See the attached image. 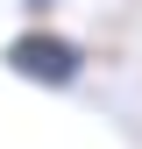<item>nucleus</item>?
<instances>
[{
	"mask_svg": "<svg viewBox=\"0 0 142 149\" xmlns=\"http://www.w3.org/2000/svg\"><path fill=\"white\" fill-rule=\"evenodd\" d=\"M85 64H93L85 43L71 29H57V22H29V29H14L0 43V71L22 78V85H36V92H78Z\"/></svg>",
	"mask_w": 142,
	"mask_h": 149,
	"instance_id": "1",
	"label": "nucleus"
},
{
	"mask_svg": "<svg viewBox=\"0 0 142 149\" xmlns=\"http://www.w3.org/2000/svg\"><path fill=\"white\" fill-rule=\"evenodd\" d=\"M57 7H71V0H22V14H29V22H50Z\"/></svg>",
	"mask_w": 142,
	"mask_h": 149,
	"instance_id": "2",
	"label": "nucleus"
}]
</instances>
